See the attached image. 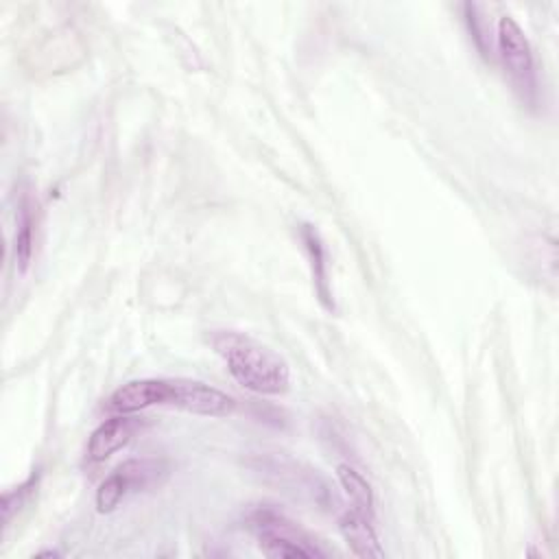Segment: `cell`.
Listing matches in <instances>:
<instances>
[{"instance_id":"1","label":"cell","mask_w":559,"mask_h":559,"mask_svg":"<svg viewBox=\"0 0 559 559\" xmlns=\"http://www.w3.org/2000/svg\"><path fill=\"white\" fill-rule=\"evenodd\" d=\"M207 341L240 386L260 395H282L288 391V362L262 341L234 330H216Z\"/></svg>"},{"instance_id":"2","label":"cell","mask_w":559,"mask_h":559,"mask_svg":"<svg viewBox=\"0 0 559 559\" xmlns=\"http://www.w3.org/2000/svg\"><path fill=\"white\" fill-rule=\"evenodd\" d=\"M249 526L258 537V548L271 559H312L325 557L317 539L299 524L277 513L275 509L260 507L249 515Z\"/></svg>"},{"instance_id":"3","label":"cell","mask_w":559,"mask_h":559,"mask_svg":"<svg viewBox=\"0 0 559 559\" xmlns=\"http://www.w3.org/2000/svg\"><path fill=\"white\" fill-rule=\"evenodd\" d=\"M496 44L502 68L520 96V100L528 107L537 105V70L531 44L524 31L511 15H502L496 26Z\"/></svg>"},{"instance_id":"4","label":"cell","mask_w":559,"mask_h":559,"mask_svg":"<svg viewBox=\"0 0 559 559\" xmlns=\"http://www.w3.org/2000/svg\"><path fill=\"white\" fill-rule=\"evenodd\" d=\"M168 467L157 459H129L118 465L96 491L98 513H111L131 491L146 489L159 483V476H166Z\"/></svg>"},{"instance_id":"5","label":"cell","mask_w":559,"mask_h":559,"mask_svg":"<svg viewBox=\"0 0 559 559\" xmlns=\"http://www.w3.org/2000/svg\"><path fill=\"white\" fill-rule=\"evenodd\" d=\"M170 402L168 406L201 415V417H227L236 411V400L201 380L170 378Z\"/></svg>"},{"instance_id":"6","label":"cell","mask_w":559,"mask_h":559,"mask_svg":"<svg viewBox=\"0 0 559 559\" xmlns=\"http://www.w3.org/2000/svg\"><path fill=\"white\" fill-rule=\"evenodd\" d=\"M170 391V378L131 380L109 395L105 408L114 415H131L151 406H168Z\"/></svg>"},{"instance_id":"7","label":"cell","mask_w":559,"mask_h":559,"mask_svg":"<svg viewBox=\"0 0 559 559\" xmlns=\"http://www.w3.org/2000/svg\"><path fill=\"white\" fill-rule=\"evenodd\" d=\"M138 430V419L129 415H114L105 419L87 441V459L98 463L109 459L114 452L124 448Z\"/></svg>"},{"instance_id":"8","label":"cell","mask_w":559,"mask_h":559,"mask_svg":"<svg viewBox=\"0 0 559 559\" xmlns=\"http://www.w3.org/2000/svg\"><path fill=\"white\" fill-rule=\"evenodd\" d=\"M373 522L376 520L354 511L352 507H347L338 515V528H341L349 550L360 559H382L384 557V548L380 546Z\"/></svg>"},{"instance_id":"9","label":"cell","mask_w":559,"mask_h":559,"mask_svg":"<svg viewBox=\"0 0 559 559\" xmlns=\"http://www.w3.org/2000/svg\"><path fill=\"white\" fill-rule=\"evenodd\" d=\"M336 478L341 489L345 491V496L349 498V504L354 511L376 520V509H373V491L371 485L367 483V478L352 465L341 463L336 465Z\"/></svg>"},{"instance_id":"10","label":"cell","mask_w":559,"mask_h":559,"mask_svg":"<svg viewBox=\"0 0 559 559\" xmlns=\"http://www.w3.org/2000/svg\"><path fill=\"white\" fill-rule=\"evenodd\" d=\"M304 240H306V247H308V251H310V258H312V266L317 264L319 269L314 271V280H317V288H319V295H321V299L323 301H328L330 299V293H328V288H325V284H328V280H325V262H323V247H321V240H319V236H317V231L310 227V225H306L304 227Z\"/></svg>"},{"instance_id":"11","label":"cell","mask_w":559,"mask_h":559,"mask_svg":"<svg viewBox=\"0 0 559 559\" xmlns=\"http://www.w3.org/2000/svg\"><path fill=\"white\" fill-rule=\"evenodd\" d=\"M31 255H33V216L31 212H24L15 234V262L20 271H26Z\"/></svg>"},{"instance_id":"12","label":"cell","mask_w":559,"mask_h":559,"mask_svg":"<svg viewBox=\"0 0 559 559\" xmlns=\"http://www.w3.org/2000/svg\"><path fill=\"white\" fill-rule=\"evenodd\" d=\"M463 11H465V17H467V24H469V33H472V37H474V41H476V46H478V50L487 57V52H489V48H491V41H489V37L485 35V28L480 26V17H478V7L476 4H463Z\"/></svg>"},{"instance_id":"13","label":"cell","mask_w":559,"mask_h":559,"mask_svg":"<svg viewBox=\"0 0 559 559\" xmlns=\"http://www.w3.org/2000/svg\"><path fill=\"white\" fill-rule=\"evenodd\" d=\"M31 487H33V480L24 483V485L17 487L15 491H7V493H4V498H2V520H4V524L11 520L13 511L20 509V504L24 502L26 493L31 491Z\"/></svg>"}]
</instances>
